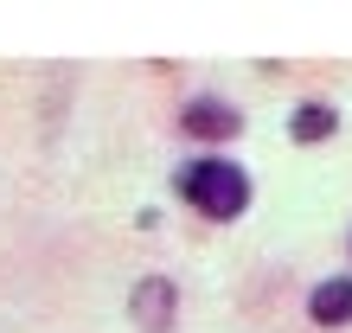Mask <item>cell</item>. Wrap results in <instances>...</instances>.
<instances>
[{
    "instance_id": "obj_5",
    "label": "cell",
    "mask_w": 352,
    "mask_h": 333,
    "mask_svg": "<svg viewBox=\"0 0 352 333\" xmlns=\"http://www.w3.org/2000/svg\"><path fill=\"white\" fill-rule=\"evenodd\" d=\"M333 129H340V109H333V103H301L295 122H288V135H295V141H327Z\"/></svg>"
},
{
    "instance_id": "obj_3",
    "label": "cell",
    "mask_w": 352,
    "mask_h": 333,
    "mask_svg": "<svg viewBox=\"0 0 352 333\" xmlns=\"http://www.w3.org/2000/svg\"><path fill=\"white\" fill-rule=\"evenodd\" d=\"M307 314L320 327H352V276H327L314 295H307Z\"/></svg>"
},
{
    "instance_id": "obj_4",
    "label": "cell",
    "mask_w": 352,
    "mask_h": 333,
    "mask_svg": "<svg viewBox=\"0 0 352 333\" xmlns=\"http://www.w3.org/2000/svg\"><path fill=\"white\" fill-rule=\"evenodd\" d=\"M129 308H135V321L148 327V333H167V321H173V282H160V276L141 282Z\"/></svg>"
},
{
    "instance_id": "obj_1",
    "label": "cell",
    "mask_w": 352,
    "mask_h": 333,
    "mask_svg": "<svg viewBox=\"0 0 352 333\" xmlns=\"http://www.w3.org/2000/svg\"><path fill=\"white\" fill-rule=\"evenodd\" d=\"M179 193L205 218H237L250 205V173L237 160H192V166H179Z\"/></svg>"
},
{
    "instance_id": "obj_2",
    "label": "cell",
    "mask_w": 352,
    "mask_h": 333,
    "mask_svg": "<svg viewBox=\"0 0 352 333\" xmlns=\"http://www.w3.org/2000/svg\"><path fill=\"white\" fill-rule=\"evenodd\" d=\"M186 135H205V141H224V135H237L243 129V109H231V103H218V96H199V103H186Z\"/></svg>"
}]
</instances>
